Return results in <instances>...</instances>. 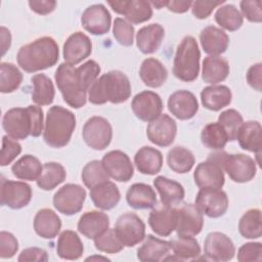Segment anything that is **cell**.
<instances>
[{"label":"cell","mask_w":262,"mask_h":262,"mask_svg":"<svg viewBox=\"0 0 262 262\" xmlns=\"http://www.w3.org/2000/svg\"><path fill=\"white\" fill-rule=\"evenodd\" d=\"M149 3H150L151 6H155L157 9H161L164 6H166L167 1H150Z\"/></svg>","instance_id":"obj_63"},{"label":"cell","mask_w":262,"mask_h":262,"mask_svg":"<svg viewBox=\"0 0 262 262\" xmlns=\"http://www.w3.org/2000/svg\"><path fill=\"white\" fill-rule=\"evenodd\" d=\"M238 231L246 238H259L262 235L261 211L250 209L244 213L238 221Z\"/></svg>","instance_id":"obj_43"},{"label":"cell","mask_w":262,"mask_h":262,"mask_svg":"<svg viewBox=\"0 0 262 262\" xmlns=\"http://www.w3.org/2000/svg\"><path fill=\"white\" fill-rule=\"evenodd\" d=\"M23 82L21 72L11 62L0 63V91L11 93L15 91Z\"/></svg>","instance_id":"obj_46"},{"label":"cell","mask_w":262,"mask_h":262,"mask_svg":"<svg viewBox=\"0 0 262 262\" xmlns=\"http://www.w3.org/2000/svg\"><path fill=\"white\" fill-rule=\"evenodd\" d=\"M75 128V115L60 105H53L46 115L43 139L51 147H63L70 142Z\"/></svg>","instance_id":"obj_3"},{"label":"cell","mask_w":262,"mask_h":262,"mask_svg":"<svg viewBox=\"0 0 262 262\" xmlns=\"http://www.w3.org/2000/svg\"><path fill=\"white\" fill-rule=\"evenodd\" d=\"M243 17L251 23L262 21V2L260 0H244L239 2Z\"/></svg>","instance_id":"obj_53"},{"label":"cell","mask_w":262,"mask_h":262,"mask_svg":"<svg viewBox=\"0 0 262 262\" xmlns=\"http://www.w3.org/2000/svg\"><path fill=\"white\" fill-rule=\"evenodd\" d=\"M115 231L124 246L134 247L144 239L145 224L135 213L127 212L118 217Z\"/></svg>","instance_id":"obj_8"},{"label":"cell","mask_w":262,"mask_h":262,"mask_svg":"<svg viewBox=\"0 0 262 262\" xmlns=\"http://www.w3.org/2000/svg\"><path fill=\"white\" fill-rule=\"evenodd\" d=\"M2 127L9 137L26 139L32 134V118L29 107H13L8 110L2 118Z\"/></svg>","instance_id":"obj_12"},{"label":"cell","mask_w":262,"mask_h":262,"mask_svg":"<svg viewBox=\"0 0 262 262\" xmlns=\"http://www.w3.org/2000/svg\"><path fill=\"white\" fill-rule=\"evenodd\" d=\"M33 84L32 100L38 105H49L53 102L55 89L49 77L44 74H36L31 79Z\"/></svg>","instance_id":"obj_38"},{"label":"cell","mask_w":262,"mask_h":262,"mask_svg":"<svg viewBox=\"0 0 262 262\" xmlns=\"http://www.w3.org/2000/svg\"><path fill=\"white\" fill-rule=\"evenodd\" d=\"M29 6L31 10H33L34 12L41 15H46L55 9L56 1H48V0L47 1L46 0L29 1Z\"/></svg>","instance_id":"obj_60"},{"label":"cell","mask_w":262,"mask_h":262,"mask_svg":"<svg viewBox=\"0 0 262 262\" xmlns=\"http://www.w3.org/2000/svg\"><path fill=\"white\" fill-rule=\"evenodd\" d=\"M204 254L208 260L225 262L234 257L235 247L226 234L214 231L210 232L204 242Z\"/></svg>","instance_id":"obj_19"},{"label":"cell","mask_w":262,"mask_h":262,"mask_svg":"<svg viewBox=\"0 0 262 262\" xmlns=\"http://www.w3.org/2000/svg\"><path fill=\"white\" fill-rule=\"evenodd\" d=\"M202 143L211 149L221 150L228 142V136L223 127L217 123L207 124L201 132Z\"/></svg>","instance_id":"obj_44"},{"label":"cell","mask_w":262,"mask_h":262,"mask_svg":"<svg viewBox=\"0 0 262 262\" xmlns=\"http://www.w3.org/2000/svg\"><path fill=\"white\" fill-rule=\"evenodd\" d=\"M215 20L222 29L234 32L242 27L244 17L234 5L225 4L218 7L215 12Z\"/></svg>","instance_id":"obj_45"},{"label":"cell","mask_w":262,"mask_h":262,"mask_svg":"<svg viewBox=\"0 0 262 262\" xmlns=\"http://www.w3.org/2000/svg\"><path fill=\"white\" fill-rule=\"evenodd\" d=\"M18 250L16 237L7 231L0 232V257L2 259L12 258Z\"/></svg>","instance_id":"obj_55"},{"label":"cell","mask_w":262,"mask_h":262,"mask_svg":"<svg viewBox=\"0 0 262 262\" xmlns=\"http://www.w3.org/2000/svg\"><path fill=\"white\" fill-rule=\"evenodd\" d=\"M139 77L141 81L150 88L161 87L168 78L166 67L157 58H145L139 69Z\"/></svg>","instance_id":"obj_33"},{"label":"cell","mask_w":262,"mask_h":262,"mask_svg":"<svg viewBox=\"0 0 262 262\" xmlns=\"http://www.w3.org/2000/svg\"><path fill=\"white\" fill-rule=\"evenodd\" d=\"M32 199L31 186L23 181L2 178L0 184L1 205L12 210H18L29 205Z\"/></svg>","instance_id":"obj_13"},{"label":"cell","mask_w":262,"mask_h":262,"mask_svg":"<svg viewBox=\"0 0 262 262\" xmlns=\"http://www.w3.org/2000/svg\"><path fill=\"white\" fill-rule=\"evenodd\" d=\"M200 42L206 53L210 55H219L227 50L229 37L220 28L207 26L200 33Z\"/></svg>","instance_id":"obj_24"},{"label":"cell","mask_w":262,"mask_h":262,"mask_svg":"<svg viewBox=\"0 0 262 262\" xmlns=\"http://www.w3.org/2000/svg\"><path fill=\"white\" fill-rule=\"evenodd\" d=\"M93 241H94V246L98 251L107 253V254L119 253L125 247L117 236L115 228H110V227L100 235L95 237Z\"/></svg>","instance_id":"obj_50"},{"label":"cell","mask_w":262,"mask_h":262,"mask_svg":"<svg viewBox=\"0 0 262 262\" xmlns=\"http://www.w3.org/2000/svg\"><path fill=\"white\" fill-rule=\"evenodd\" d=\"M1 47H2V56L5 54V52L10 48L11 45V34L8 29L5 27H1Z\"/></svg>","instance_id":"obj_62"},{"label":"cell","mask_w":262,"mask_h":262,"mask_svg":"<svg viewBox=\"0 0 262 262\" xmlns=\"http://www.w3.org/2000/svg\"><path fill=\"white\" fill-rule=\"evenodd\" d=\"M77 226L81 234L94 239L108 228L110 218L103 212L88 211L80 217Z\"/></svg>","instance_id":"obj_25"},{"label":"cell","mask_w":262,"mask_h":262,"mask_svg":"<svg viewBox=\"0 0 262 262\" xmlns=\"http://www.w3.org/2000/svg\"><path fill=\"white\" fill-rule=\"evenodd\" d=\"M55 83L63 100L74 108H80L86 104V93L80 86L76 68L67 62L60 63L54 74Z\"/></svg>","instance_id":"obj_6"},{"label":"cell","mask_w":262,"mask_h":262,"mask_svg":"<svg viewBox=\"0 0 262 262\" xmlns=\"http://www.w3.org/2000/svg\"><path fill=\"white\" fill-rule=\"evenodd\" d=\"M171 250L179 261L194 260L201 255V247L193 236L177 235L170 242Z\"/></svg>","instance_id":"obj_40"},{"label":"cell","mask_w":262,"mask_h":262,"mask_svg":"<svg viewBox=\"0 0 262 262\" xmlns=\"http://www.w3.org/2000/svg\"><path fill=\"white\" fill-rule=\"evenodd\" d=\"M86 199L85 189L75 183L61 186L53 195V206L61 214L71 216L80 212Z\"/></svg>","instance_id":"obj_9"},{"label":"cell","mask_w":262,"mask_h":262,"mask_svg":"<svg viewBox=\"0 0 262 262\" xmlns=\"http://www.w3.org/2000/svg\"><path fill=\"white\" fill-rule=\"evenodd\" d=\"M191 1H176V0H171L167 1L166 7L175 13H183L186 12L190 7H191Z\"/></svg>","instance_id":"obj_61"},{"label":"cell","mask_w":262,"mask_h":262,"mask_svg":"<svg viewBox=\"0 0 262 262\" xmlns=\"http://www.w3.org/2000/svg\"><path fill=\"white\" fill-rule=\"evenodd\" d=\"M60 228L61 220L53 210L44 208L36 213L34 229L39 236L52 239L59 233Z\"/></svg>","instance_id":"obj_29"},{"label":"cell","mask_w":262,"mask_h":262,"mask_svg":"<svg viewBox=\"0 0 262 262\" xmlns=\"http://www.w3.org/2000/svg\"><path fill=\"white\" fill-rule=\"evenodd\" d=\"M28 107L31 113L33 127L31 136L38 137L43 132V111L38 105H29Z\"/></svg>","instance_id":"obj_59"},{"label":"cell","mask_w":262,"mask_h":262,"mask_svg":"<svg viewBox=\"0 0 262 262\" xmlns=\"http://www.w3.org/2000/svg\"><path fill=\"white\" fill-rule=\"evenodd\" d=\"M229 75L227 60L219 55H209L203 60L202 79L204 82L215 85L224 81Z\"/></svg>","instance_id":"obj_34"},{"label":"cell","mask_w":262,"mask_h":262,"mask_svg":"<svg viewBox=\"0 0 262 262\" xmlns=\"http://www.w3.org/2000/svg\"><path fill=\"white\" fill-rule=\"evenodd\" d=\"M177 217L175 206L162 202L157 203L148 216V224L151 230L160 236H169L176 228Z\"/></svg>","instance_id":"obj_16"},{"label":"cell","mask_w":262,"mask_h":262,"mask_svg":"<svg viewBox=\"0 0 262 262\" xmlns=\"http://www.w3.org/2000/svg\"><path fill=\"white\" fill-rule=\"evenodd\" d=\"M113 36L120 45L126 47L131 46L134 39V28L128 20L122 17H117L114 20Z\"/></svg>","instance_id":"obj_51"},{"label":"cell","mask_w":262,"mask_h":262,"mask_svg":"<svg viewBox=\"0 0 262 262\" xmlns=\"http://www.w3.org/2000/svg\"><path fill=\"white\" fill-rule=\"evenodd\" d=\"M90 198L96 208L107 211L119 204L121 193L118 186L107 180L90 188Z\"/></svg>","instance_id":"obj_27"},{"label":"cell","mask_w":262,"mask_h":262,"mask_svg":"<svg viewBox=\"0 0 262 262\" xmlns=\"http://www.w3.org/2000/svg\"><path fill=\"white\" fill-rule=\"evenodd\" d=\"M82 136L89 147L95 150H102L112 141L113 128L105 118L94 116L89 118L84 124Z\"/></svg>","instance_id":"obj_7"},{"label":"cell","mask_w":262,"mask_h":262,"mask_svg":"<svg viewBox=\"0 0 262 262\" xmlns=\"http://www.w3.org/2000/svg\"><path fill=\"white\" fill-rule=\"evenodd\" d=\"M131 108L136 118L144 122H150L162 114L163 101L158 93L144 90L133 97Z\"/></svg>","instance_id":"obj_15"},{"label":"cell","mask_w":262,"mask_h":262,"mask_svg":"<svg viewBox=\"0 0 262 262\" xmlns=\"http://www.w3.org/2000/svg\"><path fill=\"white\" fill-rule=\"evenodd\" d=\"M224 1H193L191 3V12L194 15V17L199 19H205L210 16V14L213 12V10L223 4Z\"/></svg>","instance_id":"obj_56"},{"label":"cell","mask_w":262,"mask_h":262,"mask_svg":"<svg viewBox=\"0 0 262 262\" xmlns=\"http://www.w3.org/2000/svg\"><path fill=\"white\" fill-rule=\"evenodd\" d=\"M218 123L225 130L228 141H233L236 138L237 131L241 125L244 123L243 116L234 108H229L222 112L218 117Z\"/></svg>","instance_id":"obj_49"},{"label":"cell","mask_w":262,"mask_h":262,"mask_svg":"<svg viewBox=\"0 0 262 262\" xmlns=\"http://www.w3.org/2000/svg\"><path fill=\"white\" fill-rule=\"evenodd\" d=\"M101 163L107 175L119 182H127L133 177V164L130 158L122 150L108 151L103 156Z\"/></svg>","instance_id":"obj_17"},{"label":"cell","mask_w":262,"mask_h":262,"mask_svg":"<svg viewBox=\"0 0 262 262\" xmlns=\"http://www.w3.org/2000/svg\"><path fill=\"white\" fill-rule=\"evenodd\" d=\"M194 205L210 218L223 216L228 209V196L221 188H200Z\"/></svg>","instance_id":"obj_10"},{"label":"cell","mask_w":262,"mask_h":262,"mask_svg":"<svg viewBox=\"0 0 262 262\" xmlns=\"http://www.w3.org/2000/svg\"><path fill=\"white\" fill-rule=\"evenodd\" d=\"M193 179L199 188H222L225 182L222 168L208 159L196 166Z\"/></svg>","instance_id":"obj_23"},{"label":"cell","mask_w":262,"mask_h":262,"mask_svg":"<svg viewBox=\"0 0 262 262\" xmlns=\"http://www.w3.org/2000/svg\"><path fill=\"white\" fill-rule=\"evenodd\" d=\"M43 170V166L38 158L32 155H25L18 159L11 167L12 174L20 180H37Z\"/></svg>","instance_id":"obj_39"},{"label":"cell","mask_w":262,"mask_h":262,"mask_svg":"<svg viewBox=\"0 0 262 262\" xmlns=\"http://www.w3.org/2000/svg\"><path fill=\"white\" fill-rule=\"evenodd\" d=\"M59 58V49L56 41L48 36L34 40L21 46L16 60L21 70L35 73L53 67Z\"/></svg>","instance_id":"obj_1"},{"label":"cell","mask_w":262,"mask_h":262,"mask_svg":"<svg viewBox=\"0 0 262 262\" xmlns=\"http://www.w3.org/2000/svg\"><path fill=\"white\" fill-rule=\"evenodd\" d=\"M134 164L140 173L156 175L162 169L163 155L155 147L142 146L134 156Z\"/></svg>","instance_id":"obj_31"},{"label":"cell","mask_w":262,"mask_h":262,"mask_svg":"<svg viewBox=\"0 0 262 262\" xmlns=\"http://www.w3.org/2000/svg\"><path fill=\"white\" fill-rule=\"evenodd\" d=\"M154 185L160 194L161 202L164 204L175 206L184 199V188L175 180L164 176H158L154 180Z\"/></svg>","instance_id":"obj_37"},{"label":"cell","mask_w":262,"mask_h":262,"mask_svg":"<svg viewBox=\"0 0 262 262\" xmlns=\"http://www.w3.org/2000/svg\"><path fill=\"white\" fill-rule=\"evenodd\" d=\"M176 210V232L178 235L195 236L204 226V218L195 205L190 203H179L175 205Z\"/></svg>","instance_id":"obj_11"},{"label":"cell","mask_w":262,"mask_h":262,"mask_svg":"<svg viewBox=\"0 0 262 262\" xmlns=\"http://www.w3.org/2000/svg\"><path fill=\"white\" fill-rule=\"evenodd\" d=\"M81 177L85 186L90 189L97 184L107 181L110 176L105 172L101 161L93 160L84 166Z\"/></svg>","instance_id":"obj_47"},{"label":"cell","mask_w":262,"mask_h":262,"mask_svg":"<svg viewBox=\"0 0 262 262\" xmlns=\"http://www.w3.org/2000/svg\"><path fill=\"white\" fill-rule=\"evenodd\" d=\"M231 90L225 85H212L205 87L201 92V101L207 110L218 112L230 104Z\"/></svg>","instance_id":"obj_30"},{"label":"cell","mask_w":262,"mask_h":262,"mask_svg":"<svg viewBox=\"0 0 262 262\" xmlns=\"http://www.w3.org/2000/svg\"><path fill=\"white\" fill-rule=\"evenodd\" d=\"M100 74V66L93 59L87 60L80 67L76 68V75L81 88L87 92L91 85L97 80Z\"/></svg>","instance_id":"obj_48"},{"label":"cell","mask_w":262,"mask_h":262,"mask_svg":"<svg viewBox=\"0 0 262 262\" xmlns=\"http://www.w3.org/2000/svg\"><path fill=\"white\" fill-rule=\"evenodd\" d=\"M92 52L90 38L82 33L75 32L66 40L62 48V55L67 63L75 66L86 59Z\"/></svg>","instance_id":"obj_21"},{"label":"cell","mask_w":262,"mask_h":262,"mask_svg":"<svg viewBox=\"0 0 262 262\" xmlns=\"http://www.w3.org/2000/svg\"><path fill=\"white\" fill-rule=\"evenodd\" d=\"M194 162L195 159L193 154L183 146H174L167 155V164L169 168L179 174L189 172L192 169Z\"/></svg>","instance_id":"obj_42"},{"label":"cell","mask_w":262,"mask_h":262,"mask_svg":"<svg viewBox=\"0 0 262 262\" xmlns=\"http://www.w3.org/2000/svg\"><path fill=\"white\" fill-rule=\"evenodd\" d=\"M239 146L256 155L261 154L262 127L258 121H247L243 123L237 131L236 138Z\"/></svg>","instance_id":"obj_26"},{"label":"cell","mask_w":262,"mask_h":262,"mask_svg":"<svg viewBox=\"0 0 262 262\" xmlns=\"http://www.w3.org/2000/svg\"><path fill=\"white\" fill-rule=\"evenodd\" d=\"M21 152V145L8 135L2 137V148L0 165L2 167L9 165Z\"/></svg>","instance_id":"obj_52"},{"label":"cell","mask_w":262,"mask_h":262,"mask_svg":"<svg viewBox=\"0 0 262 262\" xmlns=\"http://www.w3.org/2000/svg\"><path fill=\"white\" fill-rule=\"evenodd\" d=\"M67 172L64 167L56 162H49L43 165L40 177L36 180L37 185L43 190H52L66 180Z\"/></svg>","instance_id":"obj_41"},{"label":"cell","mask_w":262,"mask_h":262,"mask_svg":"<svg viewBox=\"0 0 262 262\" xmlns=\"http://www.w3.org/2000/svg\"><path fill=\"white\" fill-rule=\"evenodd\" d=\"M177 133V124L174 119L166 114H161L158 118L150 121L146 127L148 140L162 147L173 143Z\"/></svg>","instance_id":"obj_14"},{"label":"cell","mask_w":262,"mask_h":262,"mask_svg":"<svg viewBox=\"0 0 262 262\" xmlns=\"http://www.w3.org/2000/svg\"><path fill=\"white\" fill-rule=\"evenodd\" d=\"M81 24L90 34L100 36L110 31L112 16L103 4H93L83 11Z\"/></svg>","instance_id":"obj_20"},{"label":"cell","mask_w":262,"mask_h":262,"mask_svg":"<svg viewBox=\"0 0 262 262\" xmlns=\"http://www.w3.org/2000/svg\"><path fill=\"white\" fill-rule=\"evenodd\" d=\"M131 96L129 78L121 71H110L99 77L88 90V99L93 104L122 103Z\"/></svg>","instance_id":"obj_2"},{"label":"cell","mask_w":262,"mask_h":262,"mask_svg":"<svg viewBox=\"0 0 262 262\" xmlns=\"http://www.w3.org/2000/svg\"><path fill=\"white\" fill-rule=\"evenodd\" d=\"M171 250L170 243L151 234L145 236L144 243L137 250V258L142 262L163 261Z\"/></svg>","instance_id":"obj_32"},{"label":"cell","mask_w":262,"mask_h":262,"mask_svg":"<svg viewBox=\"0 0 262 262\" xmlns=\"http://www.w3.org/2000/svg\"><path fill=\"white\" fill-rule=\"evenodd\" d=\"M208 160L218 164L225 171L229 178L237 183L251 181L257 172L255 160L244 154H227L218 150L209 155Z\"/></svg>","instance_id":"obj_5"},{"label":"cell","mask_w":262,"mask_h":262,"mask_svg":"<svg viewBox=\"0 0 262 262\" xmlns=\"http://www.w3.org/2000/svg\"><path fill=\"white\" fill-rule=\"evenodd\" d=\"M128 205L136 210L152 208L157 203V195L154 188L145 183H134L126 192Z\"/></svg>","instance_id":"obj_35"},{"label":"cell","mask_w":262,"mask_h":262,"mask_svg":"<svg viewBox=\"0 0 262 262\" xmlns=\"http://www.w3.org/2000/svg\"><path fill=\"white\" fill-rule=\"evenodd\" d=\"M19 262H26V261H41L46 262L48 261V254L44 249L32 247L27 248L23 250L17 258Z\"/></svg>","instance_id":"obj_57"},{"label":"cell","mask_w":262,"mask_h":262,"mask_svg":"<svg viewBox=\"0 0 262 262\" xmlns=\"http://www.w3.org/2000/svg\"><path fill=\"white\" fill-rule=\"evenodd\" d=\"M247 82L255 90L261 91L262 89V63L257 62L252 64L247 72Z\"/></svg>","instance_id":"obj_58"},{"label":"cell","mask_w":262,"mask_h":262,"mask_svg":"<svg viewBox=\"0 0 262 262\" xmlns=\"http://www.w3.org/2000/svg\"><path fill=\"white\" fill-rule=\"evenodd\" d=\"M165 37V30L160 24H150L142 27L136 34L137 48L144 54L156 52Z\"/></svg>","instance_id":"obj_28"},{"label":"cell","mask_w":262,"mask_h":262,"mask_svg":"<svg viewBox=\"0 0 262 262\" xmlns=\"http://www.w3.org/2000/svg\"><path fill=\"white\" fill-rule=\"evenodd\" d=\"M262 259V244L261 243H246L237 251V260L239 262L261 261Z\"/></svg>","instance_id":"obj_54"},{"label":"cell","mask_w":262,"mask_h":262,"mask_svg":"<svg viewBox=\"0 0 262 262\" xmlns=\"http://www.w3.org/2000/svg\"><path fill=\"white\" fill-rule=\"evenodd\" d=\"M112 9L123 16L130 24H141L152 16V7L149 1L145 0H123L107 1Z\"/></svg>","instance_id":"obj_18"},{"label":"cell","mask_w":262,"mask_h":262,"mask_svg":"<svg viewBox=\"0 0 262 262\" xmlns=\"http://www.w3.org/2000/svg\"><path fill=\"white\" fill-rule=\"evenodd\" d=\"M169 112L179 120H189L199 111L195 95L187 90H177L168 98Z\"/></svg>","instance_id":"obj_22"},{"label":"cell","mask_w":262,"mask_h":262,"mask_svg":"<svg viewBox=\"0 0 262 262\" xmlns=\"http://www.w3.org/2000/svg\"><path fill=\"white\" fill-rule=\"evenodd\" d=\"M201 52L194 37L185 36L178 44L174 62L173 74L182 82H192L200 74Z\"/></svg>","instance_id":"obj_4"},{"label":"cell","mask_w":262,"mask_h":262,"mask_svg":"<svg viewBox=\"0 0 262 262\" xmlns=\"http://www.w3.org/2000/svg\"><path fill=\"white\" fill-rule=\"evenodd\" d=\"M84 252V247L79 235L73 230H63L57 239L56 253L64 260H77Z\"/></svg>","instance_id":"obj_36"}]
</instances>
